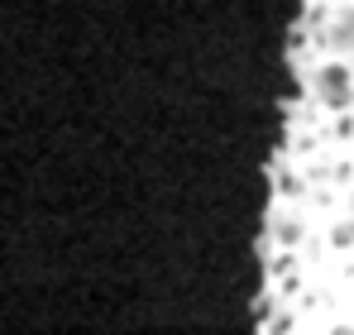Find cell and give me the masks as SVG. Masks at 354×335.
Segmentation results:
<instances>
[{"instance_id": "3", "label": "cell", "mask_w": 354, "mask_h": 335, "mask_svg": "<svg viewBox=\"0 0 354 335\" xmlns=\"http://www.w3.org/2000/svg\"><path fill=\"white\" fill-rule=\"evenodd\" d=\"M273 235L288 239V244H297V239H301V225H297V221H278V225H273Z\"/></svg>"}, {"instance_id": "4", "label": "cell", "mask_w": 354, "mask_h": 335, "mask_svg": "<svg viewBox=\"0 0 354 335\" xmlns=\"http://www.w3.org/2000/svg\"><path fill=\"white\" fill-rule=\"evenodd\" d=\"M335 244H354V225H340L335 230Z\"/></svg>"}, {"instance_id": "2", "label": "cell", "mask_w": 354, "mask_h": 335, "mask_svg": "<svg viewBox=\"0 0 354 335\" xmlns=\"http://www.w3.org/2000/svg\"><path fill=\"white\" fill-rule=\"evenodd\" d=\"M326 44H330V48H354V10H345V15L335 19V29L326 34Z\"/></svg>"}, {"instance_id": "1", "label": "cell", "mask_w": 354, "mask_h": 335, "mask_svg": "<svg viewBox=\"0 0 354 335\" xmlns=\"http://www.w3.org/2000/svg\"><path fill=\"white\" fill-rule=\"evenodd\" d=\"M311 87H316V96L330 106V111H345L354 106V77L345 62H321L316 67V77H311Z\"/></svg>"}, {"instance_id": "5", "label": "cell", "mask_w": 354, "mask_h": 335, "mask_svg": "<svg viewBox=\"0 0 354 335\" xmlns=\"http://www.w3.org/2000/svg\"><path fill=\"white\" fill-rule=\"evenodd\" d=\"M330 335H354V326H335V331H330Z\"/></svg>"}]
</instances>
